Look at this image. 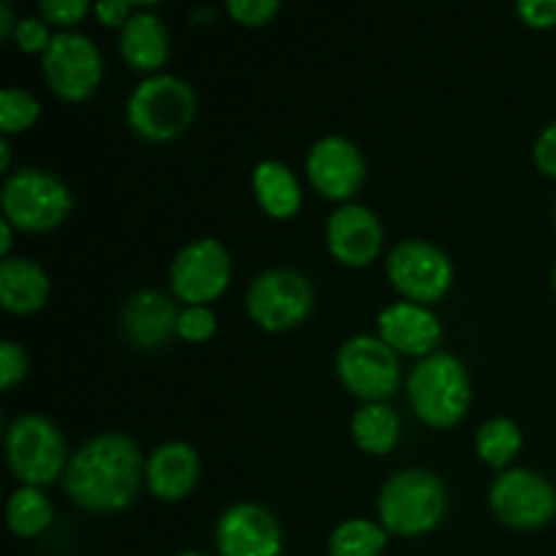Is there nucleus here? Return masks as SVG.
Instances as JSON below:
<instances>
[{"label": "nucleus", "mask_w": 556, "mask_h": 556, "mask_svg": "<svg viewBox=\"0 0 556 556\" xmlns=\"http://www.w3.org/2000/svg\"><path fill=\"white\" fill-rule=\"evenodd\" d=\"M144 456L128 434H96L71 456L65 492L79 508L92 514H117L134 503L144 481Z\"/></svg>", "instance_id": "f257e3e1"}, {"label": "nucleus", "mask_w": 556, "mask_h": 556, "mask_svg": "<svg viewBox=\"0 0 556 556\" xmlns=\"http://www.w3.org/2000/svg\"><path fill=\"white\" fill-rule=\"evenodd\" d=\"M448 494L429 470H402L383 483L378 497L380 527L396 538H418L443 521Z\"/></svg>", "instance_id": "f03ea898"}, {"label": "nucleus", "mask_w": 556, "mask_h": 556, "mask_svg": "<svg viewBox=\"0 0 556 556\" xmlns=\"http://www.w3.org/2000/svg\"><path fill=\"white\" fill-rule=\"evenodd\" d=\"M413 413L432 429H451L467 416L472 402L465 364L445 351L421 358L407 380Z\"/></svg>", "instance_id": "7ed1b4c3"}, {"label": "nucleus", "mask_w": 556, "mask_h": 556, "mask_svg": "<svg viewBox=\"0 0 556 556\" xmlns=\"http://www.w3.org/2000/svg\"><path fill=\"white\" fill-rule=\"evenodd\" d=\"M199 98L185 79L174 74L147 76L128 98V125L147 141H172L195 119Z\"/></svg>", "instance_id": "20e7f679"}, {"label": "nucleus", "mask_w": 556, "mask_h": 556, "mask_svg": "<svg viewBox=\"0 0 556 556\" xmlns=\"http://www.w3.org/2000/svg\"><path fill=\"white\" fill-rule=\"evenodd\" d=\"M5 462L22 486H49L68 470V448L49 418L22 413L5 429Z\"/></svg>", "instance_id": "39448f33"}, {"label": "nucleus", "mask_w": 556, "mask_h": 556, "mask_svg": "<svg viewBox=\"0 0 556 556\" xmlns=\"http://www.w3.org/2000/svg\"><path fill=\"white\" fill-rule=\"evenodd\" d=\"M68 185L41 168H20L9 174L0 190V210L16 231L43 233L58 228L71 215Z\"/></svg>", "instance_id": "423d86ee"}, {"label": "nucleus", "mask_w": 556, "mask_h": 556, "mask_svg": "<svg viewBox=\"0 0 556 556\" xmlns=\"http://www.w3.org/2000/svg\"><path fill=\"white\" fill-rule=\"evenodd\" d=\"M49 90L71 103L87 101L103 79V60L90 36L63 30L52 38L41 60Z\"/></svg>", "instance_id": "0eeeda50"}, {"label": "nucleus", "mask_w": 556, "mask_h": 556, "mask_svg": "<svg viewBox=\"0 0 556 556\" xmlns=\"http://www.w3.org/2000/svg\"><path fill=\"white\" fill-rule=\"evenodd\" d=\"M389 280L407 302L434 304L454 282V264L448 255L424 239H402L389 253Z\"/></svg>", "instance_id": "6e6552de"}, {"label": "nucleus", "mask_w": 556, "mask_h": 556, "mask_svg": "<svg viewBox=\"0 0 556 556\" xmlns=\"http://www.w3.org/2000/svg\"><path fill=\"white\" fill-rule=\"evenodd\" d=\"M337 375L364 405L386 402L400 386V356L380 337L356 334L337 353Z\"/></svg>", "instance_id": "1a4fd4ad"}, {"label": "nucleus", "mask_w": 556, "mask_h": 556, "mask_svg": "<svg viewBox=\"0 0 556 556\" xmlns=\"http://www.w3.org/2000/svg\"><path fill=\"white\" fill-rule=\"evenodd\" d=\"M313 288L299 271L269 269L248 288V315L264 331H291L313 313Z\"/></svg>", "instance_id": "9d476101"}, {"label": "nucleus", "mask_w": 556, "mask_h": 556, "mask_svg": "<svg viewBox=\"0 0 556 556\" xmlns=\"http://www.w3.org/2000/svg\"><path fill=\"white\" fill-rule=\"evenodd\" d=\"M489 505L510 530H538L556 516V489L541 472L516 467L500 472L489 492Z\"/></svg>", "instance_id": "9b49d317"}, {"label": "nucleus", "mask_w": 556, "mask_h": 556, "mask_svg": "<svg viewBox=\"0 0 556 556\" xmlns=\"http://www.w3.org/2000/svg\"><path fill=\"white\" fill-rule=\"evenodd\" d=\"M172 291L188 307H206L231 282V255L217 239H193L172 264Z\"/></svg>", "instance_id": "f8f14e48"}, {"label": "nucleus", "mask_w": 556, "mask_h": 556, "mask_svg": "<svg viewBox=\"0 0 556 556\" xmlns=\"http://www.w3.org/2000/svg\"><path fill=\"white\" fill-rule=\"evenodd\" d=\"M367 177V163L345 136H324L307 155V179L324 199L348 201Z\"/></svg>", "instance_id": "ddd939ff"}, {"label": "nucleus", "mask_w": 556, "mask_h": 556, "mask_svg": "<svg viewBox=\"0 0 556 556\" xmlns=\"http://www.w3.org/2000/svg\"><path fill=\"white\" fill-rule=\"evenodd\" d=\"M215 546L220 556H280L282 530L264 505L237 503L217 521Z\"/></svg>", "instance_id": "4468645a"}, {"label": "nucleus", "mask_w": 556, "mask_h": 556, "mask_svg": "<svg viewBox=\"0 0 556 556\" xmlns=\"http://www.w3.org/2000/svg\"><path fill=\"white\" fill-rule=\"evenodd\" d=\"M326 244L340 264L362 269L380 255L383 228L372 210L362 204H342L326 223Z\"/></svg>", "instance_id": "2eb2a0df"}, {"label": "nucleus", "mask_w": 556, "mask_h": 556, "mask_svg": "<svg viewBox=\"0 0 556 556\" xmlns=\"http://www.w3.org/2000/svg\"><path fill=\"white\" fill-rule=\"evenodd\" d=\"M378 334L394 353L427 358L443 340V326L429 307L402 299L378 315Z\"/></svg>", "instance_id": "dca6fc26"}, {"label": "nucleus", "mask_w": 556, "mask_h": 556, "mask_svg": "<svg viewBox=\"0 0 556 556\" xmlns=\"http://www.w3.org/2000/svg\"><path fill=\"white\" fill-rule=\"evenodd\" d=\"M179 313L182 309L166 293L136 291L125 302L119 324H123V334L130 345L139 351H155L177 334Z\"/></svg>", "instance_id": "f3484780"}, {"label": "nucleus", "mask_w": 556, "mask_h": 556, "mask_svg": "<svg viewBox=\"0 0 556 556\" xmlns=\"http://www.w3.org/2000/svg\"><path fill=\"white\" fill-rule=\"evenodd\" d=\"M147 489L163 503H179L199 483V454L188 443H163L152 451L144 467Z\"/></svg>", "instance_id": "a211bd4d"}, {"label": "nucleus", "mask_w": 556, "mask_h": 556, "mask_svg": "<svg viewBox=\"0 0 556 556\" xmlns=\"http://www.w3.org/2000/svg\"><path fill=\"white\" fill-rule=\"evenodd\" d=\"M119 54L128 68L152 74L168 60V30L150 11V5H136V14L119 30Z\"/></svg>", "instance_id": "6ab92c4d"}, {"label": "nucleus", "mask_w": 556, "mask_h": 556, "mask_svg": "<svg viewBox=\"0 0 556 556\" xmlns=\"http://www.w3.org/2000/svg\"><path fill=\"white\" fill-rule=\"evenodd\" d=\"M49 275L36 261L11 255L0 261V304L11 315H33L47 304Z\"/></svg>", "instance_id": "aec40b11"}, {"label": "nucleus", "mask_w": 556, "mask_h": 556, "mask_svg": "<svg viewBox=\"0 0 556 556\" xmlns=\"http://www.w3.org/2000/svg\"><path fill=\"white\" fill-rule=\"evenodd\" d=\"M253 193L261 210L275 220H288L302 210V185L280 161H261L253 168Z\"/></svg>", "instance_id": "412c9836"}, {"label": "nucleus", "mask_w": 556, "mask_h": 556, "mask_svg": "<svg viewBox=\"0 0 556 556\" xmlns=\"http://www.w3.org/2000/svg\"><path fill=\"white\" fill-rule=\"evenodd\" d=\"M400 416H396L394 407L386 405V402H367V405H362L353 413L351 434L364 454H391V451L396 448V443H400Z\"/></svg>", "instance_id": "4be33fe9"}, {"label": "nucleus", "mask_w": 556, "mask_h": 556, "mask_svg": "<svg viewBox=\"0 0 556 556\" xmlns=\"http://www.w3.org/2000/svg\"><path fill=\"white\" fill-rule=\"evenodd\" d=\"M52 503L38 486H20L5 505V521L16 538H38L52 525Z\"/></svg>", "instance_id": "5701e85b"}, {"label": "nucleus", "mask_w": 556, "mask_h": 556, "mask_svg": "<svg viewBox=\"0 0 556 556\" xmlns=\"http://www.w3.org/2000/svg\"><path fill=\"white\" fill-rule=\"evenodd\" d=\"M521 445H525V434H521V429L516 427L510 418H489V421L478 429V456H481L489 467H494V470L505 472V467L519 456Z\"/></svg>", "instance_id": "b1692460"}, {"label": "nucleus", "mask_w": 556, "mask_h": 556, "mask_svg": "<svg viewBox=\"0 0 556 556\" xmlns=\"http://www.w3.org/2000/svg\"><path fill=\"white\" fill-rule=\"evenodd\" d=\"M389 532L369 519H348L329 538V556H383Z\"/></svg>", "instance_id": "393cba45"}, {"label": "nucleus", "mask_w": 556, "mask_h": 556, "mask_svg": "<svg viewBox=\"0 0 556 556\" xmlns=\"http://www.w3.org/2000/svg\"><path fill=\"white\" fill-rule=\"evenodd\" d=\"M38 114H41V106H38L36 96H30L22 87H3V92H0V130H3V136L30 130L38 123Z\"/></svg>", "instance_id": "a878e982"}, {"label": "nucleus", "mask_w": 556, "mask_h": 556, "mask_svg": "<svg viewBox=\"0 0 556 556\" xmlns=\"http://www.w3.org/2000/svg\"><path fill=\"white\" fill-rule=\"evenodd\" d=\"M217 331V315L210 307H185L179 313L177 337L185 342H206Z\"/></svg>", "instance_id": "bb28decb"}, {"label": "nucleus", "mask_w": 556, "mask_h": 556, "mask_svg": "<svg viewBox=\"0 0 556 556\" xmlns=\"http://www.w3.org/2000/svg\"><path fill=\"white\" fill-rule=\"evenodd\" d=\"M226 11L231 14L233 22L244 27H264L280 11L277 0H228Z\"/></svg>", "instance_id": "cd10ccee"}, {"label": "nucleus", "mask_w": 556, "mask_h": 556, "mask_svg": "<svg viewBox=\"0 0 556 556\" xmlns=\"http://www.w3.org/2000/svg\"><path fill=\"white\" fill-rule=\"evenodd\" d=\"M54 36H49V25L41 20V16H22L16 22V30H14V47L20 52L27 54H36V52H47L49 43H52Z\"/></svg>", "instance_id": "c85d7f7f"}, {"label": "nucleus", "mask_w": 556, "mask_h": 556, "mask_svg": "<svg viewBox=\"0 0 556 556\" xmlns=\"http://www.w3.org/2000/svg\"><path fill=\"white\" fill-rule=\"evenodd\" d=\"M38 11H41V16L49 25L76 27L87 14H90L92 5L87 3V0H41Z\"/></svg>", "instance_id": "c756f323"}, {"label": "nucleus", "mask_w": 556, "mask_h": 556, "mask_svg": "<svg viewBox=\"0 0 556 556\" xmlns=\"http://www.w3.org/2000/svg\"><path fill=\"white\" fill-rule=\"evenodd\" d=\"M27 375V353L14 340L0 342V389L11 391Z\"/></svg>", "instance_id": "7c9ffc66"}, {"label": "nucleus", "mask_w": 556, "mask_h": 556, "mask_svg": "<svg viewBox=\"0 0 556 556\" xmlns=\"http://www.w3.org/2000/svg\"><path fill=\"white\" fill-rule=\"evenodd\" d=\"M516 14L525 25L548 30V27H556V0H521L516 3Z\"/></svg>", "instance_id": "2f4dec72"}, {"label": "nucleus", "mask_w": 556, "mask_h": 556, "mask_svg": "<svg viewBox=\"0 0 556 556\" xmlns=\"http://www.w3.org/2000/svg\"><path fill=\"white\" fill-rule=\"evenodd\" d=\"M532 157H535V166L541 168L546 177L556 179V123L546 125L541 130L535 141V150H532Z\"/></svg>", "instance_id": "473e14b6"}, {"label": "nucleus", "mask_w": 556, "mask_h": 556, "mask_svg": "<svg viewBox=\"0 0 556 556\" xmlns=\"http://www.w3.org/2000/svg\"><path fill=\"white\" fill-rule=\"evenodd\" d=\"M92 11H96V16L101 25L119 27V30H123L125 22L136 14V5L125 3V0H101V3L92 5Z\"/></svg>", "instance_id": "72a5a7b5"}, {"label": "nucleus", "mask_w": 556, "mask_h": 556, "mask_svg": "<svg viewBox=\"0 0 556 556\" xmlns=\"http://www.w3.org/2000/svg\"><path fill=\"white\" fill-rule=\"evenodd\" d=\"M16 16H14V9H11V3H0V41H11L14 38V30H16Z\"/></svg>", "instance_id": "f704fd0d"}, {"label": "nucleus", "mask_w": 556, "mask_h": 556, "mask_svg": "<svg viewBox=\"0 0 556 556\" xmlns=\"http://www.w3.org/2000/svg\"><path fill=\"white\" fill-rule=\"evenodd\" d=\"M11 242H14V226L9 220H0V255L11 258Z\"/></svg>", "instance_id": "c9c22d12"}, {"label": "nucleus", "mask_w": 556, "mask_h": 556, "mask_svg": "<svg viewBox=\"0 0 556 556\" xmlns=\"http://www.w3.org/2000/svg\"><path fill=\"white\" fill-rule=\"evenodd\" d=\"M11 168V144L9 136H0V172H9Z\"/></svg>", "instance_id": "e433bc0d"}, {"label": "nucleus", "mask_w": 556, "mask_h": 556, "mask_svg": "<svg viewBox=\"0 0 556 556\" xmlns=\"http://www.w3.org/2000/svg\"><path fill=\"white\" fill-rule=\"evenodd\" d=\"M210 16H215V9H195L193 14H190V20L201 22V20H210Z\"/></svg>", "instance_id": "4c0bfd02"}, {"label": "nucleus", "mask_w": 556, "mask_h": 556, "mask_svg": "<svg viewBox=\"0 0 556 556\" xmlns=\"http://www.w3.org/2000/svg\"><path fill=\"white\" fill-rule=\"evenodd\" d=\"M177 556H206V554H199V552H182V554H177Z\"/></svg>", "instance_id": "58836bf2"}, {"label": "nucleus", "mask_w": 556, "mask_h": 556, "mask_svg": "<svg viewBox=\"0 0 556 556\" xmlns=\"http://www.w3.org/2000/svg\"><path fill=\"white\" fill-rule=\"evenodd\" d=\"M554 291H556V269H554Z\"/></svg>", "instance_id": "ea45409f"}, {"label": "nucleus", "mask_w": 556, "mask_h": 556, "mask_svg": "<svg viewBox=\"0 0 556 556\" xmlns=\"http://www.w3.org/2000/svg\"><path fill=\"white\" fill-rule=\"evenodd\" d=\"M554 217H556V212H554Z\"/></svg>", "instance_id": "a19ab883"}]
</instances>
